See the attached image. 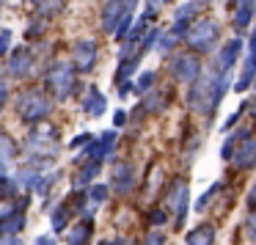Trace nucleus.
Here are the masks:
<instances>
[{
    "instance_id": "nucleus-1",
    "label": "nucleus",
    "mask_w": 256,
    "mask_h": 245,
    "mask_svg": "<svg viewBox=\"0 0 256 245\" xmlns=\"http://www.w3.org/2000/svg\"><path fill=\"white\" fill-rule=\"evenodd\" d=\"M228 78L232 72L226 74H201L196 83H190V91H188V108L198 116H212L215 108L223 102L228 91Z\"/></svg>"
},
{
    "instance_id": "nucleus-2",
    "label": "nucleus",
    "mask_w": 256,
    "mask_h": 245,
    "mask_svg": "<svg viewBox=\"0 0 256 245\" xmlns=\"http://www.w3.org/2000/svg\"><path fill=\"white\" fill-rule=\"evenodd\" d=\"M50 113H52V102H50V94L44 88H28L20 94L17 116L25 124H42V122H47Z\"/></svg>"
},
{
    "instance_id": "nucleus-3",
    "label": "nucleus",
    "mask_w": 256,
    "mask_h": 245,
    "mask_svg": "<svg viewBox=\"0 0 256 245\" xmlns=\"http://www.w3.org/2000/svg\"><path fill=\"white\" fill-rule=\"evenodd\" d=\"M44 86L56 100H69L78 91V72L66 61H52L44 72Z\"/></svg>"
},
{
    "instance_id": "nucleus-4",
    "label": "nucleus",
    "mask_w": 256,
    "mask_h": 245,
    "mask_svg": "<svg viewBox=\"0 0 256 245\" xmlns=\"http://www.w3.org/2000/svg\"><path fill=\"white\" fill-rule=\"evenodd\" d=\"M25 152H30V157H47V160H52V154L58 152V130L47 122L34 124V130L25 138Z\"/></svg>"
},
{
    "instance_id": "nucleus-5",
    "label": "nucleus",
    "mask_w": 256,
    "mask_h": 245,
    "mask_svg": "<svg viewBox=\"0 0 256 245\" xmlns=\"http://www.w3.org/2000/svg\"><path fill=\"white\" fill-rule=\"evenodd\" d=\"M218 39H220V22L212 20V17L196 20V22L190 25L188 36H184V42L190 44V50H193V52H210L212 47H215Z\"/></svg>"
},
{
    "instance_id": "nucleus-6",
    "label": "nucleus",
    "mask_w": 256,
    "mask_h": 245,
    "mask_svg": "<svg viewBox=\"0 0 256 245\" xmlns=\"http://www.w3.org/2000/svg\"><path fill=\"white\" fill-rule=\"evenodd\" d=\"M116 140H118L116 130H105V132L96 135V138L83 149L80 162H100V166H102V162H105L108 157L113 154V149H116Z\"/></svg>"
},
{
    "instance_id": "nucleus-7",
    "label": "nucleus",
    "mask_w": 256,
    "mask_h": 245,
    "mask_svg": "<svg viewBox=\"0 0 256 245\" xmlns=\"http://www.w3.org/2000/svg\"><path fill=\"white\" fill-rule=\"evenodd\" d=\"M171 78L176 83H196L201 78V58L196 52H179L171 58Z\"/></svg>"
},
{
    "instance_id": "nucleus-8",
    "label": "nucleus",
    "mask_w": 256,
    "mask_h": 245,
    "mask_svg": "<svg viewBox=\"0 0 256 245\" xmlns=\"http://www.w3.org/2000/svg\"><path fill=\"white\" fill-rule=\"evenodd\" d=\"M234 138H237V146H234V154L228 162H234V168H242V171L256 168V138L248 130L234 132Z\"/></svg>"
},
{
    "instance_id": "nucleus-9",
    "label": "nucleus",
    "mask_w": 256,
    "mask_h": 245,
    "mask_svg": "<svg viewBox=\"0 0 256 245\" xmlns=\"http://www.w3.org/2000/svg\"><path fill=\"white\" fill-rule=\"evenodd\" d=\"M110 193L116 196H130L135 190V166L130 160H116L110 166Z\"/></svg>"
},
{
    "instance_id": "nucleus-10",
    "label": "nucleus",
    "mask_w": 256,
    "mask_h": 245,
    "mask_svg": "<svg viewBox=\"0 0 256 245\" xmlns=\"http://www.w3.org/2000/svg\"><path fill=\"white\" fill-rule=\"evenodd\" d=\"M188 210H190V188L184 182H174L166 198V212H171L174 223L182 226L184 218H188Z\"/></svg>"
},
{
    "instance_id": "nucleus-11",
    "label": "nucleus",
    "mask_w": 256,
    "mask_h": 245,
    "mask_svg": "<svg viewBox=\"0 0 256 245\" xmlns=\"http://www.w3.org/2000/svg\"><path fill=\"white\" fill-rule=\"evenodd\" d=\"M25 210H28V196H22L20 201H14L8 210L0 212V234L17 237L25 228Z\"/></svg>"
},
{
    "instance_id": "nucleus-12",
    "label": "nucleus",
    "mask_w": 256,
    "mask_h": 245,
    "mask_svg": "<svg viewBox=\"0 0 256 245\" xmlns=\"http://www.w3.org/2000/svg\"><path fill=\"white\" fill-rule=\"evenodd\" d=\"M96 52H100V44L94 39H78L72 47V69L74 72H91L96 64Z\"/></svg>"
},
{
    "instance_id": "nucleus-13",
    "label": "nucleus",
    "mask_w": 256,
    "mask_h": 245,
    "mask_svg": "<svg viewBox=\"0 0 256 245\" xmlns=\"http://www.w3.org/2000/svg\"><path fill=\"white\" fill-rule=\"evenodd\" d=\"M34 66H36V56L30 47H17V50L8 52V66H6L8 78H17V80L30 78Z\"/></svg>"
},
{
    "instance_id": "nucleus-14",
    "label": "nucleus",
    "mask_w": 256,
    "mask_h": 245,
    "mask_svg": "<svg viewBox=\"0 0 256 245\" xmlns=\"http://www.w3.org/2000/svg\"><path fill=\"white\" fill-rule=\"evenodd\" d=\"M240 52H242V39L240 36H234V39H228L226 44L220 47V50L215 52V58H212V66H215L218 74H226L232 72V66L237 64Z\"/></svg>"
},
{
    "instance_id": "nucleus-15",
    "label": "nucleus",
    "mask_w": 256,
    "mask_h": 245,
    "mask_svg": "<svg viewBox=\"0 0 256 245\" xmlns=\"http://www.w3.org/2000/svg\"><path fill=\"white\" fill-rule=\"evenodd\" d=\"M124 14H127V8H124L122 0H108L105 6H102V14H100V28L105 30V34H116V28H118Z\"/></svg>"
},
{
    "instance_id": "nucleus-16",
    "label": "nucleus",
    "mask_w": 256,
    "mask_h": 245,
    "mask_svg": "<svg viewBox=\"0 0 256 245\" xmlns=\"http://www.w3.org/2000/svg\"><path fill=\"white\" fill-rule=\"evenodd\" d=\"M256 14V0H237V6H234V17H232V25L237 34L250 28V20Z\"/></svg>"
},
{
    "instance_id": "nucleus-17",
    "label": "nucleus",
    "mask_w": 256,
    "mask_h": 245,
    "mask_svg": "<svg viewBox=\"0 0 256 245\" xmlns=\"http://www.w3.org/2000/svg\"><path fill=\"white\" fill-rule=\"evenodd\" d=\"M83 110H86V116H91V118H102V116H105L108 100L102 96V91L96 88V86H91V88L86 91V96H83Z\"/></svg>"
},
{
    "instance_id": "nucleus-18",
    "label": "nucleus",
    "mask_w": 256,
    "mask_h": 245,
    "mask_svg": "<svg viewBox=\"0 0 256 245\" xmlns=\"http://www.w3.org/2000/svg\"><path fill=\"white\" fill-rule=\"evenodd\" d=\"M64 234H66V245H88L91 234H94V220L83 218V220H78L74 226H69Z\"/></svg>"
},
{
    "instance_id": "nucleus-19",
    "label": "nucleus",
    "mask_w": 256,
    "mask_h": 245,
    "mask_svg": "<svg viewBox=\"0 0 256 245\" xmlns=\"http://www.w3.org/2000/svg\"><path fill=\"white\" fill-rule=\"evenodd\" d=\"M254 83H256V56L248 52V58L242 61V72L237 74V80H234V91L242 94V91H248Z\"/></svg>"
},
{
    "instance_id": "nucleus-20",
    "label": "nucleus",
    "mask_w": 256,
    "mask_h": 245,
    "mask_svg": "<svg viewBox=\"0 0 256 245\" xmlns=\"http://www.w3.org/2000/svg\"><path fill=\"white\" fill-rule=\"evenodd\" d=\"M102 171V166L100 162H80V168H78V174L72 176V184H74V190H83V188H88V182H94L96 179V174Z\"/></svg>"
},
{
    "instance_id": "nucleus-21",
    "label": "nucleus",
    "mask_w": 256,
    "mask_h": 245,
    "mask_svg": "<svg viewBox=\"0 0 256 245\" xmlns=\"http://www.w3.org/2000/svg\"><path fill=\"white\" fill-rule=\"evenodd\" d=\"M188 245H215V226L212 223H201V226L188 232Z\"/></svg>"
},
{
    "instance_id": "nucleus-22",
    "label": "nucleus",
    "mask_w": 256,
    "mask_h": 245,
    "mask_svg": "<svg viewBox=\"0 0 256 245\" xmlns=\"http://www.w3.org/2000/svg\"><path fill=\"white\" fill-rule=\"evenodd\" d=\"M69 218H72V210H69V201H61L56 210L50 212V226L56 234H64L69 228Z\"/></svg>"
},
{
    "instance_id": "nucleus-23",
    "label": "nucleus",
    "mask_w": 256,
    "mask_h": 245,
    "mask_svg": "<svg viewBox=\"0 0 256 245\" xmlns=\"http://www.w3.org/2000/svg\"><path fill=\"white\" fill-rule=\"evenodd\" d=\"M168 102H171V94H168V91H149V94L144 96V110L146 113H160V110H166Z\"/></svg>"
},
{
    "instance_id": "nucleus-24",
    "label": "nucleus",
    "mask_w": 256,
    "mask_h": 245,
    "mask_svg": "<svg viewBox=\"0 0 256 245\" xmlns=\"http://www.w3.org/2000/svg\"><path fill=\"white\" fill-rule=\"evenodd\" d=\"M138 64H140V56H138V52H135V56L122 58V61H118V69H116V83H127V80H132Z\"/></svg>"
},
{
    "instance_id": "nucleus-25",
    "label": "nucleus",
    "mask_w": 256,
    "mask_h": 245,
    "mask_svg": "<svg viewBox=\"0 0 256 245\" xmlns=\"http://www.w3.org/2000/svg\"><path fill=\"white\" fill-rule=\"evenodd\" d=\"M86 198H88L91 206H100V204H105V201L110 198V188H108L105 182H94V184H88V190H86Z\"/></svg>"
},
{
    "instance_id": "nucleus-26",
    "label": "nucleus",
    "mask_w": 256,
    "mask_h": 245,
    "mask_svg": "<svg viewBox=\"0 0 256 245\" xmlns=\"http://www.w3.org/2000/svg\"><path fill=\"white\" fill-rule=\"evenodd\" d=\"M58 176L61 174L58 171H50V174H39V179H36V184H34V190L39 196H50V190H52V184L58 182Z\"/></svg>"
},
{
    "instance_id": "nucleus-27",
    "label": "nucleus",
    "mask_w": 256,
    "mask_h": 245,
    "mask_svg": "<svg viewBox=\"0 0 256 245\" xmlns=\"http://www.w3.org/2000/svg\"><path fill=\"white\" fill-rule=\"evenodd\" d=\"M20 193V184L17 179H12L8 174H0V201H8Z\"/></svg>"
},
{
    "instance_id": "nucleus-28",
    "label": "nucleus",
    "mask_w": 256,
    "mask_h": 245,
    "mask_svg": "<svg viewBox=\"0 0 256 245\" xmlns=\"http://www.w3.org/2000/svg\"><path fill=\"white\" fill-rule=\"evenodd\" d=\"M64 8H66V3H64V0H39V17H44V20L61 14Z\"/></svg>"
},
{
    "instance_id": "nucleus-29",
    "label": "nucleus",
    "mask_w": 256,
    "mask_h": 245,
    "mask_svg": "<svg viewBox=\"0 0 256 245\" xmlns=\"http://www.w3.org/2000/svg\"><path fill=\"white\" fill-rule=\"evenodd\" d=\"M196 12H198V8H196L193 3H182V6H176V12H174V22L193 25L196 22Z\"/></svg>"
},
{
    "instance_id": "nucleus-30",
    "label": "nucleus",
    "mask_w": 256,
    "mask_h": 245,
    "mask_svg": "<svg viewBox=\"0 0 256 245\" xmlns=\"http://www.w3.org/2000/svg\"><path fill=\"white\" fill-rule=\"evenodd\" d=\"M160 34H162V30H157V28H149V30H146V36L140 39V44H138V56H140V58H144L146 52L152 50V47H157V39H160Z\"/></svg>"
},
{
    "instance_id": "nucleus-31",
    "label": "nucleus",
    "mask_w": 256,
    "mask_h": 245,
    "mask_svg": "<svg viewBox=\"0 0 256 245\" xmlns=\"http://www.w3.org/2000/svg\"><path fill=\"white\" fill-rule=\"evenodd\" d=\"M154 83H157V72H140V78H138V83H135V91H140V94H149L152 88H154Z\"/></svg>"
},
{
    "instance_id": "nucleus-32",
    "label": "nucleus",
    "mask_w": 256,
    "mask_h": 245,
    "mask_svg": "<svg viewBox=\"0 0 256 245\" xmlns=\"http://www.w3.org/2000/svg\"><path fill=\"white\" fill-rule=\"evenodd\" d=\"M132 20H135V12H127V14L122 17V22H118L116 34H113V36H116V42H124V39H127L130 28H132Z\"/></svg>"
},
{
    "instance_id": "nucleus-33",
    "label": "nucleus",
    "mask_w": 256,
    "mask_h": 245,
    "mask_svg": "<svg viewBox=\"0 0 256 245\" xmlns=\"http://www.w3.org/2000/svg\"><path fill=\"white\" fill-rule=\"evenodd\" d=\"M220 188H223V182H215L210 190H206V193H201V196H198V201H196V210H198V212H201V210H206V204H210V201L215 198V193H218Z\"/></svg>"
},
{
    "instance_id": "nucleus-34",
    "label": "nucleus",
    "mask_w": 256,
    "mask_h": 245,
    "mask_svg": "<svg viewBox=\"0 0 256 245\" xmlns=\"http://www.w3.org/2000/svg\"><path fill=\"white\" fill-rule=\"evenodd\" d=\"M248 105H250V102H242V105H240V108H237V110H234V113H232V116H228V118H226V122H223V124H220V130H223V132H228V130H232V127H234V124H237V122H240V116H242V113H245V110H248Z\"/></svg>"
},
{
    "instance_id": "nucleus-35",
    "label": "nucleus",
    "mask_w": 256,
    "mask_h": 245,
    "mask_svg": "<svg viewBox=\"0 0 256 245\" xmlns=\"http://www.w3.org/2000/svg\"><path fill=\"white\" fill-rule=\"evenodd\" d=\"M12 39H14L12 30L0 28V56H8V52H12Z\"/></svg>"
},
{
    "instance_id": "nucleus-36",
    "label": "nucleus",
    "mask_w": 256,
    "mask_h": 245,
    "mask_svg": "<svg viewBox=\"0 0 256 245\" xmlns=\"http://www.w3.org/2000/svg\"><path fill=\"white\" fill-rule=\"evenodd\" d=\"M91 140H94V135H91V132H80L74 140H69V149H72V152H78V149H86V146H88Z\"/></svg>"
},
{
    "instance_id": "nucleus-37",
    "label": "nucleus",
    "mask_w": 256,
    "mask_h": 245,
    "mask_svg": "<svg viewBox=\"0 0 256 245\" xmlns=\"http://www.w3.org/2000/svg\"><path fill=\"white\" fill-rule=\"evenodd\" d=\"M245 234H248V240L256 245V210L248 212V218H245Z\"/></svg>"
},
{
    "instance_id": "nucleus-38",
    "label": "nucleus",
    "mask_w": 256,
    "mask_h": 245,
    "mask_svg": "<svg viewBox=\"0 0 256 245\" xmlns=\"http://www.w3.org/2000/svg\"><path fill=\"white\" fill-rule=\"evenodd\" d=\"M174 44H176V39H174L171 34H160V39H157V50L160 52H171Z\"/></svg>"
},
{
    "instance_id": "nucleus-39",
    "label": "nucleus",
    "mask_w": 256,
    "mask_h": 245,
    "mask_svg": "<svg viewBox=\"0 0 256 245\" xmlns=\"http://www.w3.org/2000/svg\"><path fill=\"white\" fill-rule=\"evenodd\" d=\"M149 220H152V226H162V223L168 220V212L162 210V206H157V210L149 212Z\"/></svg>"
},
{
    "instance_id": "nucleus-40",
    "label": "nucleus",
    "mask_w": 256,
    "mask_h": 245,
    "mask_svg": "<svg viewBox=\"0 0 256 245\" xmlns=\"http://www.w3.org/2000/svg\"><path fill=\"white\" fill-rule=\"evenodd\" d=\"M188 30H190V25H184V22H174L168 34H171L174 39H184V36H188Z\"/></svg>"
},
{
    "instance_id": "nucleus-41",
    "label": "nucleus",
    "mask_w": 256,
    "mask_h": 245,
    "mask_svg": "<svg viewBox=\"0 0 256 245\" xmlns=\"http://www.w3.org/2000/svg\"><path fill=\"white\" fill-rule=\"evenodd\" d=\"M234 146H237V138H226V144H223V149H220V157L223 160H232V154H234Z\"/></svg>"
},
{
    "instance_id": "nucleus-42",
    "label": "nucleus",
    "mask_w": 256,
    "mask_h": 245,
    "mask_svg": "<svg viewBox=\"0 0 256 245\" xmlns=\"http://www.w3.org/2000/svg\"><path fill=\"white\" fill-rule=\"evenodd\" d=\"M144 245H166V234H162V232H149Z\"/></svg>"
},
{
    "instance_id": "nucleus-43",
    "label": "nucleus",
    "mask_w": 256,
    "mask_h": 245,
    "mask_svg": "<svg viewBox=\"0 0 256 245\" xmlns=\"http://www.w3.org/2000/svg\"><path fill=\"white\" fill-rule=\"evenodd\" d=\"M132 91H135V83H132V80H127V83H118V96H122V100H127Z\"/></svg>"
},
{
    "instance_id": "nucleus-44",
    "label": "nucleus",
    "mask_w": 256,
    "mask_h": 245,
    "mask_svg": "<svg viewBox=\"0 0 256 245\" xmlns=\"http://www.w3.org/2000/svg\"><path fill=\"white\" fill-rule=\"evenodd\" d=\"M127 113H124V110H116V113H113V127H124V124H127Z\"/></svg>"
},
{
    "instance_id": "nucleus-45",
    "label": "nucleus",
    "mask_w": 256,
    "mask_h": 245,
    "mask_svg": "<svg viewBox=\"0 0 256 245\" xmlns=\"http://www.w3.org/2000/svg\"><path fill=\"white\" fill-rule=\"evenodd\" d=\"M245 204H248V210H250V212L256 210V184L248 190V198H245Z\"/></svg>"
},
{
    "instance_id": "nucleus-46",
    "label": "nucleus",
    "mask_w": 256,
    "mask_h": 245,
    "mask_svg": "<svg viewBox=\"0 0 256 245\" xmlns=\"http://www.w3.org/2000/svg\"><path fill=\"white\" fill-rule=\"evenodd\" d=\"M34 245H56V237L52 234H42V237H36Z\"/></svg>"
},
{
    "instance_id": "nucleus-47",
    "label": "nucleus",
    "mask_w": 256,
    "mask_h": 245,
    "mask_svg": "<svg viewBox=\"0 0 256 245\" xmlns=\"http://www.w3.org/2000/svg\"><path fill=\"white\" fill-rule=\"evenodd\" d=\"M248 50H250V56H256V28H254V34H250V39H248Z\"/></svg>"
},
{
    "instance_id": "nucleus-48",
    "label": "nucleus",
    "mask_w": 256,
    "mask_h": 245,
    "mask_svg": "<svg viewBox=\"0 0 256 245\" xmlns=\"http://www.w3.org/2000/svg\"><path fill=\"white\" fill-rule=\"evenodd\" d=\"M122 3H124L127 12H135V8H138V0H122Z\"/></svg>"
},
{
    "instance_id": "nucleus-49",
    "label": "nucleus",
    "mask_w": 256,
    "mask_h": 245,
    "mask_svg": "<svg viewBox=\"0 0 256 245\" xmlns=\"http://www.w3.org/2000/svg\"><path fill=\"white\" fill-rule=\"evenodd\" d=\"M190 3H193V6H198V8H204V6H210L212 0H190Z\"/></svg>"
},
{
    "instance_id": "nucleus-50",
    "label": "nucleus",
    "mask_w": 256,
    "mask_h": 245,
    "mask_svg": "<svg viewBox=\"0 0 256 245\" xmlns=\"http://www.w3.org/2000/svg\"><path fill=\"white\" fill-rule=\"evenodd\" d=\"M100 245H122V237H116V240H102Z\"/></svg>"
},
{
    "instance_id": "nucleus-51",
    "label": "nucleus",
    "mask_w": 256,
    "mask_h": 245,
    "mask_svg": "<svg viewBox=\"0 0 256 245\" xmlns=\"http://www.w3.org/2000/svg\"><path fill=\"white\" fill-rule=\"evenodd\" d=\"M122 245H138V242H135V240H124L122 237Z\"/></svg>"
},
{
    "instance_id": "nucleus-52",
    "label": "nucleus",
    "mask_w": 256,
    "mask_h": 245,
    "mask_svg": "<svg viewBox=\"0 0 256 245\" xmlns=\"http://www.w3.org/2000/svg\"><path fill=\"white\" fill-rule=\"evenodd\" d=\"M162 3H171V0H162Z\"/></svg>"
},
{
    "instance_id": "nucleus-53",
    "label": "nucleus",
    "mask_w": 256,
    "mask_h": 245,
    "mask_svg": "<svg viewBox=\"0 0 256 245\" xmlns=\"http://www.w3.org/2000/svg\"><path fill=\"white\" fill-rule=\"evenodd\" d=\"M0 3H3V0H0Z\"/></svg>"
},
{
    "instance_id": "nucleus-54",
    "label": "nucleus",
    "mask_w": 256,
    "mask_h": 245,
    "mask_svg": "<svg viewBox=\"0 0 256 245\" xmlns=\"http://www.w3.org/2000/svg\"><path fill=\"white\" fill-rule=\"evenodd\" d=\"M254 86H256V83H254Z\"/></svg>"
}]
</instances>
